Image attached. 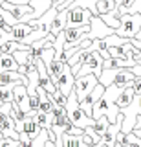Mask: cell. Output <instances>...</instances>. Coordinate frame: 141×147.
Listing matches in <instances>:
<instances>
[{"label": "cell", "mask_w": 141, "mask_h": 147, "mask_svg": "<svg viewBox=\"0 0 141 147\" xmlns=\"http://www.w3.org/2000/svg\"><path fill=\"white\" fill-rule=\"evenodd\" d=\"M136 79V74L132 68H104L103 74L99 76V83L103 86L110 85H119V86H128Z\"/></svg>", "instance_id": "1"}, {"label": "cell", "mask_w": 141, "mask_h": 147, "mask_svg": "<svg viewBox=\"0 0 141 147\" xmlns=\"http://www.w3.org/2000/svg\"><path fill=\"white\" fill-rule=\"evenodd\" d=\"M121 114H123V129L121 131L125 134H128V132L134 131L138 116H141V96H134V99H132V103L128 107L121 109Z\"/></svg>", "instance_id": "2"}, {"label": "cell", "mask_w": 141, "mask_h": 147, "mask_svg": "<svg viewBox=\"0 0 141 147\" xmlns=\"http://www.w3.org/2000/svg\"><path fill=\"white\" fill-rule=\"evenodd\" d=\"M139 30H141V15L139 13H125V15H121V26L116 30V33L119 37L134 39Z\"/></svg>", "instance_id": "3"}, {"label": "cell", "mask_w": 141, "mask_h": 147, "mask_svg": "<svg viewBox=\"0 0 141 147\" xmlns=\"http://www.w3.org/2000/svg\"><path fill=\"white\" fill-rule=\"evenodd\" d=\"M103 70H104V57L97 50V52H92L84 59L83 66H81V70L77 72L75 77H83V76H88V74H94V76L99 77L103 74Z\"/></svg>", "instance_id": "4"}, {"label": "cell", "mask_w": 141, "mask_h": 147, "mask_svg": "<svg viewBox=\"0 0 141 147\" xmlns=\"http://www.w3.org/2000/svg\"><path fill=\"white\" fill-rule=\"evenodd\" d=\"M94 18V13L86 7H75L70 6L68 7V28H81V26H88Z\"/></svg>", "instance_id": "5"}, {"label": "cell", "mask_w": 141, "mask_h": 147, "mask_svg": "<svg viewBox=\"0 0 141 147\" xmlns=\"http://www.w3.org/2000/svg\"><path fill=\"white\" fill-rule=\"evenodd\" d=\"M57 88L62 92V94L66 96H70L72 92H74L75 88V74L74 70H72V66L70 64H64V68H62V72H61V76H59V81H57Z\"/></svg>", "instance_id": "6"}, {"label": "cell", "mask_w": 141, "mask_h": 147, "mask_svg": "<svg viewBox=\"0 0 141 147\" xmlns=\"http://www.w3.org/2000/svg\"><path fill=\"white\" fill-rule=\"evenodd\" d=\"M97 85H99V77L94 76V74H88V76H83V77H75V92H77V98L83 99L84 96H88Z\"/></svg>", "instance_id": "7"}, {"label": "cell", "mask_w": 141, "mask_h": 147, "mask_svg": "<svg viewBox=\"0 0 141 147\" xmlns=\"http://www.w3.org/2000/svg\"><path fill=\"white\" fill-rule=\"evenodd\" d=\"M13 107H19L20 110H24L26 114L31 112V105H29V94H28V86L26 85H15L13 88Z\"/></svg>", "instance_id": "8"}, {"label": "cell", "mask_w": 141, "mask_h": 147, "mask_svg": "<svg viewBox=\"0 0 141 147\" xmlns=\"http://www.w3.org/2000/svg\"><path fill=\"white\" fill-rule=\"evenodd\" d=\"M123 129V114H119L116 123H110V127L106 129V132L101 136V142L104 144V147H116L117 145V134Z\"/></svg>", "instance_id": "9"}, {"label": "cell", "mask_w": 141, "mask_h": 147, "mask_svg": "<svg viewBox=\"0 0 141 147\" xmlns=\"http://www.w3.org/2000/svg\"><path fill=\"white\" fill-rule=\"evenodd\" d=\"M0 85H26L28 86V76L20 72H2L0 74Z\"/></svg>", "instance_id": "10"}, {"label": "cell", "mask_w": 141, "mask_h": 147, "mask_svg": "<svg viewBox=\"0 0 141 147\" xmlns=\"http://www.w3.org/2000/svg\"><path fill=\"white\" fill-rule=\"evenodd\" d=\"M29 4L33 6V20H39L40 17L46 15L49 9L53 7V2H51V0H29Z\"/></svg>", "instance_id": "11"}, {"label": "cell", "mask_w": 141, "mask_h": 147, "mask_svg": "<svg viewBox=\"0 0 141 147\" xmlns=\"http://www.w3.org/2000/svg\"><path fill=\"white\" fill-rule=\"evenodd\" d=\"M0 64H2V72H19V68H20V64L15 59V55L6 53V52L0 53Z\"/></svg>", "instance_id": "12"}, {"label": "cell", "mask_w": 141, "mask_h": 147, "mask_svg": "<svg viewBox=\"0 0 141 147\" xmlns=\"http://www.w3.org/2000/svg\"><path fill=\"white\" fill-rule=\"evenodd\" d=\"M68 28V9H64V11H59L55 20H53V26H51V35H59L61 31H64Z\"/></svg>", "instance_id": "13"}, {"label": "cell", "mask_w": 141, "mask_h": 147, "mask_svg": "<svg viewBox=\"0 0 141 147\" xmlns=\"http://www.w3.org/2000/svg\"><path fill=\"white\" fill-rule=\"evenodd\" d=\"M62 145H64V147H83L84 145L83 134H81V136H74V134L64 132V134H62Z\"/></svg>", "instance_id": "14"}, {"label": "cell", "mask_w": 141, "mask_h": 147, "mask_svg": "<svg viewBox=\"0 0 141 147\" xmlns=\"http://www.w3.org/2000/svg\"><path fill=\"white\" fill-rule=\"evenodd\" d=\"M116 7H117L116 0H97V13H99V17L106 15V13H112Z\"/></svg>", "instance_id": "15"}, {"label": "cell", "mask_w": 141, "mask_h": 147, "mask_svg": "<svg viewBox=\"0 0 141 147\" xmlns=\"http://www.w3.org/2000/svg\"><path fill=\"white\" fill-rule=\"evenodd\" d=\"M132 99H134V92H132L130 86H125V90L121 92L119 99H117V105H119V109H125L132 103Z\"/></svg>", "instance_id": "16"}, {"label": "cell", "mask_w": 141, "mask_h": 147, "mask_svg": "<svg viewBox=\"0 0 141 147\" xmlns=\"http://www.w3.org/2000/svg\"><path fill=\"white\" fill-rule=\"evenodd\" d=\"M37 123L40 129H46V131H49V129L53 127V114H44V112H39L37 114Z\"/></svg>", "instance_id": "17"}, {"label": "cell", "mask_w": 141, "mask_h": 147, "mask_svg": "<svg viewBox=\"0 0 141 147\" xmlns=\"http://www.w3.org/2000/svg\"><path fill=\"white\" fill-rule=\"evenodd\" d=\"M92 127H94V131L97 132L99 136H103L104 132H106V129L110 127V121H108V118H106V116H101V118L95 119V123H94Z\"/></svg>", "instance_id": "18"}, {"label": "cell", "mask_w": 141, "mask_h": 147, "mask_svg": "<svg viewBox=\"0 0 141 147\" xmlns=\"http://www.w3.org/2000/svg\"><path fill=\"white\" fill-rule=\"evenodd\" d=\"M13 88L15 86L13 85H0V99L4 101V103H13Z\"/></svg>", "instance_id": "19"}, {"label": "cell", "mask_w": 141, "mask_h": 147, "mask_svg": "<svg viewBox=\"0 0 141 147\" xmlns=\"http://www.w3.org/2000/svg\"><path fill=\"white\" fill-rule=\"evenodd\" d=\"M101 18L104 20V24L114 28V30H117V28L121 26V18H117L114 13H106V15H101Z\"/></svg>", "instance_id": "20"}, {"label": "cell", "mask_w": 141, "mask_h": 147, "mask_svg": "<svg viewBox=\"0 0 141 147\" xmlns=\"http://www.w3.org/2000/svg\"><path fill=\"white\" fill-rule=\"evenodd\" d=\"M51 99H53L55 105H59V107H66V103H68V98L62 94L61 90H57L55 94H51Z\"/></svg>", "instance_id": "21"}, {"label": "cell", "mask_w": 141, "mask_h": 147, "mask_svg": "<svg viewBox=\"0 0 141 147\" xmlns=\"http://www.w3.org/2000/svg\"><path fill=\"white\" fill-rule=\"evenodd\" d=\"M0 147H19V140L9 136H2L0 138Z\"/></svg>", "instance_id": "22"}, {"label": "cell", "mask_w": 141, "mask_h": 147, "mask_svg": "<svg viewBox=\"0 0 141 147\" xmlns=\"http://www.w3.org/2000/svg\"><path fill=\"white\" fill-rule=\"evenodd\" d=\"M128 86L132 88V92H134V96H141V77H136V79L132 81Z\"/></svg>", "instance_id": "23"}, {"label": "cell", "mask_w": 141, "mask_h": 147, "mask_svg": "<svg viewBox=\"0 0 141 147\" xmlns=\"http://www.w3.org/2000/svg\"><path fill=\"white\" fill-rule=\"evenodd\" d=\"M84 134H88V136H90V138H92V140L95 142V144H101V136H99V134H97V132H95V131H94V127H92V125H90V127H86V129H84Z\"/></svg>", "instance_id": "24"}, {"label": "cell", "mask_w": 141, "mask_h": 147, "mask_svg": "<svg viewBox=\"0 0 141 147\" xmlns=\"http://www.w3.org/2000/svg\"><path fill=\"white\" fill-rule=\"evenodd\" d=\"M6 2L15 4V6H26V4H29V0H6Z\"/></svg>", "instance_id": "25"}, {"label": "cell", "mask_w": 141, "mask_h": 147, "mask_svg": "<svg viewBox=\"0 0 141 147\" xmlns=\"http://www.w3.org/2000/svg\"><path fill=\"white\" fill-rule=\"evenodd\" d=\"M83 140H84V144H86V145H97V144H95V142H94L88 134H83Z\"/></svg>", "instance_id": "26"}, {"label": "cell", "mask_w": 141, "mask_h": 147, "mask_svg": "<svg viewBox=\"0 0 141 147\" xmlns=\"http://www.w3.org/2000/svg\"><path fill=\"white\" fill-rule=\"evenodd\" d=\"M134 129H141V116H138V119H136V127Z\"/></svg>", "instance_id": "27"}, {"label": "cell", "mask_w": 141, "mask_h": 147, "mask_svg": "<svg viewBox=\"0 0 141 147\" xmlns=\"http://www.w3.org/2000/svg\"><path fill=\"white\" fill-rule=\"evenodd\" d=\"M51 2H53V6H57V4L61 2V0H51Z\"/></svg>", "instance_id": "28"}, {"label": "cell", "mask_w": 141, "mask_h": 147, "mask_svg": "<svg viewBox=\"0 0 141 147\" xmlns=\"http://www.w3.org/2000/svg\"><path fill=\"white\" fill-rule=\"evenodd\" d=\"M121 2H123V0H116V4H117V6H119V4H121Z\"/></svg>", "instance_id": "29"}, {"label": "cell", "mask_w": 141, "mask_h": 147, "mask_svg": "<svg viewBox=\"0 0 141 147\" xmlns=\"http://www.w3.org/2000/svg\"><path fill=\"white\" fill-rule=\"evenodd\" d=\"M4 2H6V0H0V7H2V4H4Z\"/></svg>", "instance_id": "30"}, {"label": "cell", "mask_w": 141, "mask_h": 147, "mask_svg": "<svg viewBox=\"0 0 141 147\" xmlns=\"http://www.w3.org/2000/svg\"><path fill=\"white\" fill-rule=\"evenodd\" d=\"M75 2V0H70V6H72V4H74ZM70 6H68V7H70Z\"/></svg>", "instance_id": "31"}, {"label": "cell", "mask_w": 141, "mask_h": 147, "mask_svg": "<svg viewBox=\"0 0 141 147\" xmlns=\"http://www.w3.org/2000/svg\"><path fill=\"white\" fill-rule=\"evenodd\" d=\"M0 74H2V64H0Z\"/></svg>", "instance_id": "32"}, {"label": "cell", "mask_w": 141, "mask_h": 147, "mask_svg": "<svg viewBox=\"0 0 141 147\" xmlns=\"http://www.w3.org/2000/svg\"><path fill=\"white\" fill-rule=\"evenodd\" d=\"M2 136H4V134H2V132H0V138H2Z\"/></svg>", "instance_id": "33"}]
</instances>
